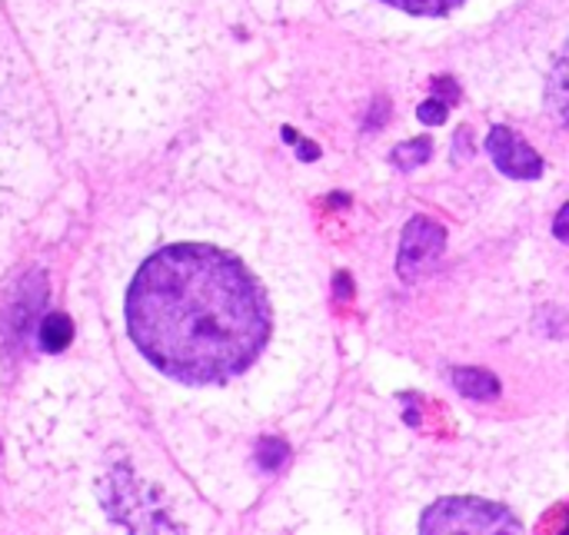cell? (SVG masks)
Masks as SVG:
<instances>
[{
    "mask_svg": "<svg viewBox=\"0 0 569 535\" xmlns=\"http://www.w3.org/2000/svg\"><path fill=\"white\" fill-rule=\"evenodd\" d=\"M430 150H433V143H430V137H420V140H410V143H400L397 150H393V160H397V166H420L423 160H430Z\"/></svg>",
    "mask_w": 569,
    "mask_h": 535,
    "instance_id": "10",
    "label": "cell"
},
{
    "mask_svg": "<svg viewBox=\"0 0 569 535\" xmlns=\"http://www.w3.org/2000/svg\"><path fill=\"white\" fill-rule=\"evenodd\" d=\"M537 535H567V503H557V506L540 519V533Z\"/></svg>",
    "mask_w": 569,
    "mask_h": 535,
    "instance_id": "12",
    "label": "cell"
},
{
    "mask_svg": "<svg viewBox=\"0 0 569 535\" xmlns=\"http://www.w3.org/2000/svg\"><path fill=\"white\" fill-rule=\"evenodd\" d=\"M447 246V233L440 223L427 220V216H413L403 230V243H400V260L397 270L403 280H420L430 266H437V260L443 256Z\"/></svg>",
    "mask_w": 569,
    "mask_h": 535,
    "instance_id": "4",
    "label": "cell"
},
{
    "mask_svg": "<svg viewBox=\"0 0 569 535\" xmlns=\"http://www.w3.org/2000/svg\"><path fill=\"white\" fill-rule=\"evenodd\" d=\"M567 213L569 210H560V220H557V236L567 240Z\"/></svg>",
    "mask_w": 569,
    "mask_h": 535,
    "instance_id": "16",
    "label": "cell"
},
{
    "mask_svg": "<svg viewBox=\"0 0 569 535\" xmlns=\"http://www.w3.org/2000/svg\"><path fill=\"white\" fill-rule=\"evenodd\" d=\"M297 150H300V157H307V160H317V157H320V147L310 143V140H297Z\"/></svg>",
    "mask_w": 569,
    "mask_h": 535,
    "instance_id": "14",
    "label": "cell"
},
{
    "mask_svg": "<svg viewBox=\"0 0 569 535\" xmlns=\"http://www.w3.org/2000/svg\"><path fill=\"white\" fill-rule=\"evenodd\" d=\"M127 330L160 373L210 386L250 370L270 336V306L233 256L207 243H180L137 270Z\"/></svg>",
    "mask_w": 569,
    "mask_h": 535,
    "instance_id": "1",
    "label": "cell"
},
{
    "mask_svg": "<svg viewBox=\"0 0 569 535\" xmlns=\"http://www.w3.org/2000/svg\"><path fill=\"white\" fill-rule=\"evenodd\" d=\"M453 386H457L467 400H477V403H490V400L500 396V380H497L490 370H477V366L453 370Z\"/></svg>",
    "mask_w": 569,
    "mask_h": 535,
    "instance_id": "7",
    "label": "cell"
},
{
    "mask_svg": "<svg viewBox=\"0 0 569 535\" xmlns=\"http://www.w3.org/2000/svg\"><path fill=\"white\" fill-rule=\"evenodd\" d=\"M420 535H523L520 519L490 499L447 496L427 506L420 516Z\"/></svg>",
    "mask_w": 569,
    "mask_h": 535,
    "instance_id": "3",
    "label": "cell"
},
{
    "mask_svg": "<svg viewBox=\"0 0 569 535\" xmlns=\"http://www.w3.org/2000/svg\"><path fill=\"white\" fill-rule=\"evenodd\" d=\"M487 150H490L493 163H497L507 176H513V180H537V176L543 173L540 153H537L527 140H520L513 130H507V127H493V130H490Z\"/></svg>",
    "mask_w": 569,
    "mask_h": 535,
    "instance_id": "6",
    "label": "cell"
},
{
    "mask_svg": "<svg viewBox=\"0 0 569 535\" xmlns=\"http://www.w3.org/2000/svg\"><path fill=\"white\" fill-rule=\"evenodd\" d=\"M100 503L107 519L127 529V535H183V526L170 516V506L160 499V493L127 463L113 466L100 480Z\"/></svg>",
    "mask_w": 569,
    "mask_h": 535,
    "instance_id": "2",
    "label": "cell"
},
{
    "mask_svg": "<svg viewBox=\"0 0 569 535\" xmlns=\"http://www.w3.org/2000/svg\"><path fill=\"white\" fill-rule=\"evenodd\" d=\"M287 460H290V446H287L283 440H277V436H263V440L257 443L253 463L260 466V473L273 476V473H280V470L287 466Z\"/></svg>",
    "mask_w": 569,
    "mask_h": 535,
    "instance_id": "9",
    "label": "cell"
},
{
    "mask_svg": "<svg viewBox=\"0 0 569 535\" xmlns=\"http://www.w3.org/2000/svg\"><path fill=\"white\" fill-rule=\"evenodd\" d=\"M433 90H440V93H447L450 100H457V87L450 83V77H440V80L433 83Z\"/></svg>",
    "mask_w": 569,
    "mask_h": 535,
    "instance_id": "15",
    "label": "cell"
},
{
    "mask_svg": "<svg viewBox=\"0 0 569 535\" xmlns=\"http://www.w3.org/2000/svg\"><path fill=\"white\" fill-rule=\"evenodd\" d=\"M447 110H450V107H447L440 97H437V100H427V103L420 107V120H423V123H430V127H437V123H443V120H447Z\"/></svg>",
    "mask_w": 569,
    "mask_h": 535,
    "instance_id": "13",
    "label": "cell"
},
{
    "mask_svg": "<svg viewBox=\"0 0 569 535\" xmlns=\"http://www.w3.org/2000/svg\"><path fill=\"white\" fill-rule=\"evenodd\" d=\"M37 340H40V346H43L47 353H60V350H67V346H70V340H73V323H70V316H63V313H50V316H43V320H40V326H37Z\"/></svg>",
    "mask_w": 569,
    "mask_h": 535,
    "instance_id": "8",
    "label": "cell"
},
{
    "mask_svg": "<svg viewBox=\"0 0 569 535\" xmlns=\"http://www.w3.org/2000/svg\"><path fill=\"white\" fill-rule=\"evenodd\" d=\"M47 303V280L43 273H27L23 283L17 286L7 316H3V336H7V350H20L30 333L37 330V316Z\"/></svg>",
    "mask_w": 569,
    "mask_h": 535,
    "instance_id": "5",
    "label": "cell"
},
{
    "mask_svg": "<svg viewBox=\"0 0 569 535\" xmlns=\"http://www.w3.org/2000/svg\"><path fill=\"white\" fill-rule=\"evenodd\" d=\"M387 3H393V7H400V10H407V13L437 17V13H447V10H453L460 0H387Z\"/></svg>",
    "mask_w": 569,
    "mask_h": 535,
    "instance_id": "11",
    "label": "cell"
}]
</instances>
